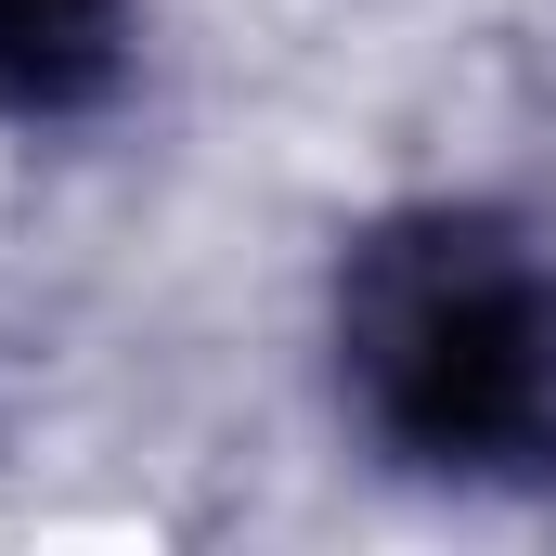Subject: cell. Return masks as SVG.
Returning a JSON list of instances; mask_svg holds the SVG:
<instances>
[{
  "label": "cell",
  "instance_id": "1",
  "mask_svg": "<svg viewBox=\"0 0 556 556\" xmlns=\"http://www.w3.org/2000/svg\"><path fill=\"white\" fill-rule=\"evenodd\" d=\"M337 376L427 479L556 492V260L492 207H402L337 273Z\"/></svg>",
  "mask_w": 556,
  "mask_h": 556
},
{
  "label": "cell",
  "instance_id": "2",
  "mask_svg": "<svg viewBox=\"0 0 556 556\" xmlns=\"http://www.w3.org/2000/svg\"><path fill=\"white\" fill-rule=\"evenodd\" d=\"M130 0H0V117H78L117 91Z\"/></svg>",
  "mask_w": 556,
  "mask_h": 556
}]
</instances>
